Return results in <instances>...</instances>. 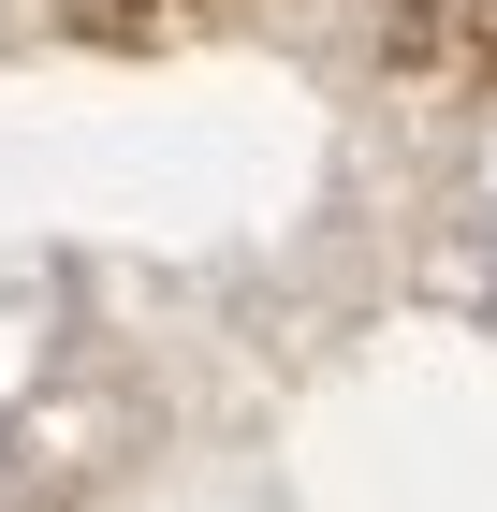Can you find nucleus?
<instances>
[{
    "label": "nucleus",
    "mask_w": 497,
    "mask_h": 512,
    "mask_svg": "<svg viewBox=\"0 0 497 512\" xmlns=\"http://www.w3.org/2000/svg\"><path fill=\"white\" fill-rule=\"evenodd\" d=\"M483 264H497V235H483Z\"/></svg>",
    "instance_id": "nucleus-1"
}]
</instances>
